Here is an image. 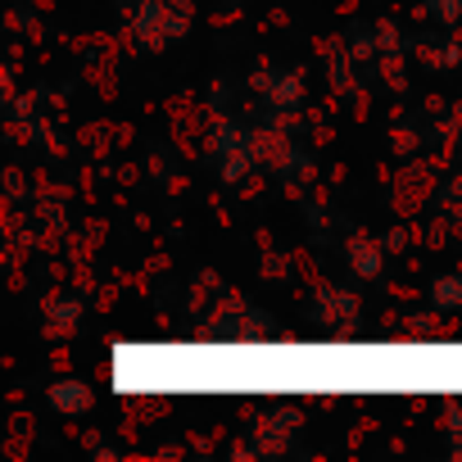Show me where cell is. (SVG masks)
<instances>
[{"instance_id": "cell-1", "label": "cell", "mask_w": 462, "mask_h": 462, "mask_svg": "<svg viewBox=\"0 0 462 462\" xmlns=\"http://www.w3.org/2000/svg\"><path fill=\"white\" fill-rule=\"evenodd\" d=\"M145 385H462V349H123Z\"/></svg>"}]
</instances>
